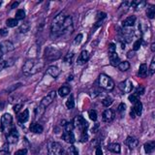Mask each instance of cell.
<instances>
[{
	"label": "cell",
	"mask_w": 155,
	"mask_h": 155,
	"mask_svg": "<svg viewBox=\"0 0 155 155\" xmlns=\"http://www.w3.org/2000/svg\"><path fill=\"white\" fill-rule=\"evenodd\" d=\"M44 67V63L40 60H35V59H30L24 63L23 67V72L26 76H30V75H34L38 72H40Z\"/></svg>",
	"instance_id": "cell-1"
},
{
	"label": "cell",
	"mask_w": 155,
	"mask_h": 155,
	"mask_svg": "<svg viewBox=\"0 0 155 155\" xmlns=\"http://www.w3.org/2000/svg\"><path fill=\"white\" fill-rule=\"evenodd\" d=\"M66 16L64 13H60L55 16L53 21L51 23V33L54 36H60L62 35V27H63V23H64Z\"/></svg>",
	"instance_id": "cell-2"
},
{
	"label": "cell",
	"mask_w": 155,
	"mask_h": 155,
	"mask_svg": "<svg viewBox=\"0 0 155 155\" xmlns=\"http://www.w3.org/2000/svg\"><path fill=\"white\" fill-rule=\"evenodd\" d=\"M98 84L99 86L104 88L108 91H110L115 88V82L109 76H107L106 74H101L99 76V80H98Z\"/></svg>",
	"instance_id": "cell-3"
},
{
	"label": "cell",
	"mask_w": 155,
	"mask_h": 155,
	"mask_svg": "<svg viewBox=\"0 0 155 155\" xmlns=\"http://www.w3.org/2000/svg\"><path fill=\"white\" fill-rule=\"evenodd\" d=\"M13 123V117L10 113H4L1 116V130L2 132H4L5 134H8L10 132V130L13 128L12 127Z\"/></svg>",
	"instance_id": "cell-4"
},
{
	"label": "cell",
	"mask_w": 155,
	"mask_h": 155,
	"mask_svg": "<svg viewBox=\"0 0 155 155\" xmlns=\"http://www.w3.org/2000/svg\"><path fill=\"white\" fill-rule=\"evenodd\" d=\"M61 56V51H58L57 49L53 47H48L45 49V57L47 60L52 61V60H56Z\"/></svg>",
	"instance_id": "cell-5"
},
{
	"label": "cell",
	"mask_w": 155,
	"mask_h": 155,
	"mask_svg": "<svg viewBox=\"0 0 155 155\" xmlns=\"http://www.w3.org/2000/svg\"><path fill=\"white\" fill-rule=\"evenodd\" d=\"M73 124H74V127H76V128H78L80 130V132H82V133L86 132L88 124H87V121L85 120L82 116L78 115L77 117L74 119Z\"/></svg>",
	"instance_id": "cell-6"
},
{
	"label": "cell",
	"mask_w": 155,
	"mask_h": 155,
	"mask_svg": "<svg viewBox=\"0 0 155 155\" xmlns=\"http://www.w3.org/2000/svg\"><path fill=\"white\" fill-rule=\"evenodd\" d=\"M48 155H62V147L60 143L51 142L48 145Z\"/></svg>",
	"instance_id": "cell-7"
},
{
	"label": "cell",
	"mask_w": 155,
	"mask_h": 155,
	"mask_svg": "<svg viewBox=\"0 0 155 155\" xmlns=\"http://www.w3.org/2000/svg\"><path fill=\"white\" fill-rule=\"evenodd\" d=\"M55 96H56V92H55V91H51V92H49L48 95L45 96L42 99V101H41L40 106H39V107H40L41 109H43L44 110H45L46 108L49 107V105H51L52 102H53Z\"/></svg>",
	"instance_id": "cell-8"
},
{
	"label": "cell",
	"mask_w": 155,
	"mask_h": 155,
	"mask_svg": "<svg viewBox=\"0 0 155 155\" xmlns=\"http://www.w3.org/2000/svg\"><path fill=\"white\" fill-rule=\"evenodd\" d=\"M73 31V19H72L71 16H67L63 23V27H62V35L65 34L67 32H72Z\"/></svg>",
	"instance_id": "cell-9"
},
{
	"label": "cell",
	"mask_w": 155,
	"mask_h": 155,
	"mask_svg": "<svg viewBox=\"0 0 155 155\" xmlns=\"http://www.w3.org/2000/svg\"><path fill=\"white\" fill-rule=\"evenodd\" d=\"M143 112V104L141 103V101L139 100L138 102H136L133 106L131 112H130V115L133 118H135L136 116H140Z\"/></svg>",
	"instance_id": "cell-10"
},
{
	"label": "cell",
	"mask_w": 155,
	"mask_h": 155,
	"mask_svg": "<svg viewBox=\"0 0 155 155\" xmlns=\"http://www.w3.org/2000/svg\"><path fill=\"white\" fill-rule=\"evenodd\" d=\"M7 142L9 143H16L19 140V132L16 128H13L10 130V132L6 135Z\"/></svg>",
	"instance_id": "cell-11"
},
{
	"label": "cell",
	"mask_w": 155,
	"mask_h": 155,
	"mask_svg": "<svg viewBox=\"0 0 155 155\" xmlns=\"http://www.w3.org/2000/svg\"><path fill=\"white\" fill-rule=\"evenodd\" d=\"M115 113L113 112V110L107 109L102 113V119H103V121H105V122H110V121H112L115 119Z\"/></svg>",
	"instance_id": "cell-12"
},
{
	"label": "cell",
	"mask_w": 155,
	"mask_h": 155,
	"mask_svg": "<svg viewBox=\"0 0 155 155\" xmlns=\"http://www.w3.org/2000/svg\"><path fill=\"white\" fill-rule=\"evenodd\" d=\"M119 88H120V90L124 93H130L133 89L132 82L129 81V80H125V81H123L122 82H120L119 84Z\"/></svg>",
	"instance_id": "cell-13"
},
{
	"label": "cell",
	"mask_w": 155,
	"mask_h": 155,
	"mask_svg": "<svg viewBox=\"0 0 155 155\" xmlns=\"http://www.w3.org/2000/svg\"><path fill=\"white\" fill-rule=\"evenodd\" d=\"M88 59H89V52L87 51H82L81 52V54L79 55V57H78L77 62L79 65H82L84 63H86L88 61Z\"/></svg>",
	"instance_id": "cell-14"
},
{
	"label": "cell",
	"mask_w": 155,
	"mask_h": 155,
	"mask_svg": "<svg viewBox=\"0 0 155 155\" xmlns=\"http://www.w3.org/2000/svg\"><path fill=\"white\" fill-rule=\"evenodd\" d=\"M109 59L110 62V65L113 67H117L120 64V58L116 52H112V53H109Z\"/></svg>",
	"instance_id": "cell-15"
},
{
	"label": "cell",
	"mask_w": 155,
	"mask_h": 155,
	"mask_svg": "<svg viewBox=\"0 0 155 155\" xmlns=\"http://www.w3.org/2000/svg\"><path fill=\"white\" fill-rule=\"evenodd\" d=\"M124 143H125V145L128 146L130 149H134L135 147H137L138 145H139V141L134 137H128Z\"/></svg>",
	"instance_id": "cell-16"
},
{
	"label": "cell",
	"mask_w": 155,
	"mask_h": 155,
	"mask_svg": "<svg viewBox=\"0 0 155 155\" xmlns=\"http://www.w3.org/2000/svg\"><path fill=\"white\" fill-rule=\"evenodd\" d=\"M0 48L2 49V51H4V53H6V52L13 51L14 45L12 42H10V41H4V42H2L0 44Z\"/></svg>",
	"instance_id": "cell-17"
},
{
	"label": "cell",
	"mask_w": 155,
	"mask_h": 155,
	"mask_svg": "<svg viewBox=\"0 0 155 155\" xmlns=\"http://www.w3.org/2000/svg\"><path fill=\"white\" fill-rule=\"evenodd\" d=\"M62 139L65 141L66 143H74L75 141H76V138H75V135L73 132H65L63 133L62 135Z\"/></svg>",
	"instance_id": "cell-18"
},
{
	"label": "cell",
	"mask_w": 155,
	"mask_h": 155,
	"mask_svg": "<svg viewBox=\"0 0 155 155\" xmlns=\"http://www.w3.org/2000/svg\"><path fill=\"white\" fill-rule=\"evenodd\" d=\"M136 21H137L136 16H130L126 18L123 21V26L124 27H132V26H134Z\"/></svg>",
	"instance_id": "cell-19"
},
{
	"label": "cell",
	"mask_w": 155,
	"mask_h": 155,
	"mask_svg": "<svg viewBox=\"0 0 155 155\" xmlns=\"http://www.w3.org/2000/svg\"><path fill=\"white\" fill-rule=\"evenodd\" d=\"M143 148H145V151L146 154L152 153L155 150V142L154 141H150V142H147L145 143L143 145Z\"/></svg>",
	"instance_id": "cell-20"
},
{
	"label": "cell",
	"mask_w": 155,
	"mask_h": 155,
	"mask_svg": "<svg viewBox=\"0 0 155 155\" xmlns=\"http://www.w3.org/2000/svg\"><path fill=\"white\" fill-rule=\"evenodd\" d=\"M30 131L35 133V134H41V133L43 132V126L41 125V124H39L37 122H34L32 123L31 125H30Z\"/></svg>",
	"instance_id": "cell-21"
},
{
	"label": "cell",
	"mask_w": 155,
	"mask_h": 155,
	"mask_svg": "<svg viewBox=\"0 0 155 155\" xmlns=\"http://www.w3.org/2000/svg\"><path fill=\"white\" fill-rule=\"evenodd\" d=\"M107 148H108V150L112 151V152H113V153H120V150H121L120 145L119 143H110Z\"/></svg>",
	"instance_id": "cell-22"
},
{
	"label": "cell",
	"mask_w": 155,
	"mask_h": 155,
	"mask_svg": "<svg viewBox=\"0 0 155 155\" xmlns=\"http://www.w3.org/2000/svg\"><path fill=\"white\" fill-rule=\"evenodd\" d=\"M48 74L51 75L52 78L55 79V78H57L59 76L60 70L56 67V66H51V67H49V69H48Z\"/></svg>",
	"instance_id": "cell-23"
},
{
	"label": "cell",
	"mask_w": 155,
	"mask_h": 155,
	"mask_svg": "<svg viewBox=\"0 0 155 155\" xmlns=\"http://www.w3.org/2000/svg\"><path fill=\"white\" fill-rule=\"evenodd\" d=\"M18 118H19V122H21V123L26 122V121L28 120V118H29V110H24L23 112L19 115Z\"/></svg>",
	"instance_id": "cell-24"
},
{
	"label": "cell",
	"mask_w": 155,
	"mask_h": 155,
	"mask_svg": "<svg viewBox=\"0 0 155 155\" xmlns=\"http://www.w3.org/2000/svg\"><path fill=\"white\" fill-rule=\"evenodd\" d=\"M145 13H146V16H147L149 19H153L155 16V5H151V4L147 5Z\"/></svg>",
	"instance_id": "cell-25"
},
{
	"label": "cell",
	"mask_w": 155,
	"mask_h": 155,
	"mask_svg": "<svg viewBox=\"0 0 155 155\" xmlns=\"http://www.w3.org/2000/svg\"><path fill=\"white\" fill-rule=\"evenodd\" d=\"M148 73V68H147V65L145 64V63H143V64H141L140 68H139V76L142 77V78H145L146 75Z\"/></svg>",
	"instance_id": "cell-26"
},
{
	"label": "cell",
	"mask_w": 155,
	"mask_h": 155,
	"mask_svg": "<svg viewBox=\"0 0 155 155\" xmlns=\"http://www.w3.org/2000/svg\"><path fill=\"white\" fill-rule=\"evenodd\" d=\"M145 1H133L131 2V7L134 8L136 11H139L142 8H143L145 6Z\"/></svg>",
	"instance_id": "cell-27"
},
{
	"label": "cell",
	"mask_w": 155,
	"mask_h": 155,
	"mask_svg": "<svg viewBox=\"0 0 155 155\" xmlns=\"http://www.w3.org/2000/svg\"><path fill=\"white\" fill-rule=\"evenodd\" d=\"M70 92H71V89H70V87H68V86H62L58 89V93H59V95L61 97H65L69 95Z\"/></svg>",
	"instance_id": "cell-28"
},
{
	"label": "cell",
	"mask_w": 155,
	"mask_h": 155,
	"mask_svg": "<svg viewBox=\"0 0 155 155\" xmlns=\"http://www.w3.org/2000/svg\"><path fill=\"white\" fill-rule=\"evenodd\" d=\"M117 68L119 69L120 71H122V72H125L127 70H129V68H130V63L128 61H122V62H120V64L117 66Z\"/></svg>",
	"instance_id": "cell-29"
},
{
	"label": "cell",
	"mask_w": 155,
	"mask_h": 155,
	"mask_svg": "<svg viewBox=\"0 0 155 155\" xmlns=\"http://www.w3.org/2000/svg\"><path fill=\"white\" fill-rule=\"evenodd\" d=\"M66 107H67V109H69V110H72L75 108V101H74L73 95H71L70 97H69L68 100L66 101Z\"/></svg>",
	"instance_id": "cell-30"
},
{
	"label": "cell",
	"mask_w": 155,
	"mask_h": 155,
	"mask_svg": "<svg viewBox=\"0 0 155 155\" xmlns=\"http://www.w3.org/2000/svg\"><path fill=\"white\" fill-rule=\"evenodd\" d=\"M19 23V21L16 19H8L6 21V24L8 27H15L18 25Z\"/></svg>",
	"instance_id": "cell-31"
},
{
	"label": "cell",
	"mask_w": 155,
	"mask_h": 155,
	"mask_svg": "<svg viewBox=\"0 0 155 155\" xmlns=\"http://www.w3.org/2000/svg\"><path fill=\"white\" fill-rule=\"evenodd\" d=\"M13 60H5V61H2L0 62V71L2 70V69L4 68H7V67H10V66H12L14 64V62H12Z\"/></svg>",
	"instance_id": "cell-32"
},
{
	"label": "cell",
	"mask_w": 155,
	"mask_h": 155,
	"mask_svg": "<svg viewBox=\"0 0 155 155\" xmlns=\"http://www.w3.org/2000/svg\"><path fill=\"white\" fill-rule=\"evenodd\" d=\"M24 18H25V11L23 10V9H19V10L16 11V19L19 21V19H23Z\"/></svg>",
	"instance_id": "cell-33"
},
{
	"label": "cell",
	"mask_w": 155,
	"mask_h": 155,
	"mask_svg": "<svg viewBox=\"0 0 155 155\" xmlns=\"http://www.w3.org/2000/svg\"><path fill=\"white\" fill-rule=\"evenodd\" d=\"M148 73H149L150 76H152L153 74H155V55L153 56V58H152L151 63H150V65H149Z\"/></svg>",
	"instance_id": "cell-34"
},
{
	"label": "cell",
	"mask_w": 155,
	"mask_h": 155,
	"mask_svg": "<svg viewBox=\"0 0 155 155\" xmlns=\"http://www.w3.org/2000/svg\"><path fill=\"white\" fill-rule=\"evenodd\" d=\"M107 18V14L106 13H104V12H99L98 14H97V16H96V19L98 21V23H100L103 19H105Z\"/></svg>",
	"instance_id": "cell-35"
},
{
	"label": "cell",
	"mask_w": 155,
	"mask_h": 155,
	"mask_svg": "<svg viewBox=\"0 0 155 155\" xmlns=\"http://www.w3.org/2000/svg\"><path fill=\"white\" fill-rule=\"evenodd\" d=\"M102 104H103L104 107H110V105L112 104V99L110 97H106V98L103 99L102 101Z\"/></svg>",
	"instance_id": "cell-36"
},
{
	"label": "cell",
	"mask_w": 155,
	"mask_h": 155,
	"mask_svg": "<svg viewBox=\"0 0 155 155\" xmlns=\"http://www.w3.org/2000/svg\"><path fill=\"white\" fill-rule=\"evenodd\" d=\"M19 30V32H21V33H25V32L28 31V30H29V24H28V23H24L23 24H21Z\"/></svg>",
	"instance_id": "cell-37"
},
{
	"label": "cell",
	"mask_w": 155,
	"mask_h": 155,
	"mask_svg": "<svg viewBox=\"0 0 155 155\" xmlns=\"http://www.w3.org/2000/svg\"><path fill=\"white\" fill-rule=\"evenodd\" d=\"M73 57H74V53H73V52H70V53H68V54L65 56L64 62L68 63V64H71V63L73 62Z\"/></svg>",
	"instance_id": "cell-38"
},
{
	"label": "cell",
	"mask_w": 155,
	"mask_h": 155,
	"mask_svg": "<svg viewBox=\"0 0 155 155\" xmlns=\"http://www.w3.org/2000/svg\"><path fill=\"white\" fill-rule=\"evenodd\" d=\"M88 115H89V118L92 121H96L97 120V112H96V110H90L89 112H88Z\"/></svg>",
	"instance_id": "cell-39"
},
{
	"label": "cell",
	"mask_w": 155,
	"mask_h": 155,
	"mask_svg": "<svg viewBox=\"0 0 155 155\" xmlns=\"http://www.w3.org/2000/svg\"><path fill=\"white\" fill-rule=\"evenodd\" d=\"M128 99H129V101L131 102L132 104H135L136 102L139 101V96H138L136 93H134V94H131V95L129 96Z\"/></svg>",
	"instance_id": "cell-40"
},
{
	"label": "cell",
	"mask_w": 155,
	"mask_h": 155,
	"mask_svg": "<svg viewBox=\"0 0 155 155\" xmlns=\"http://www.w3.org/2000/svg\"><path fill=\"white\" fill-rule=\"evenodd\" d=\"M141 46H142V40L139 39V40H137L136 42L134 43V45H133V51H139Z\"/></svg>",
	"instance_id": "cell-41"
},
{
	"label": "cell",
	"mask_w": 155,
	"mask_h": 155,
	"mask_svg": "<svg viewBox=\"0 0 155 155\" xmlns=\"http://www.w3.org/2000/svg\"><path fill=\"white\" fill-rule=\"evenodd\" d=\"M74 124L71 122H67L65 124V132H73L74 130Z\"/></svg>",
	"instance_id": "cell-42"
},
{
	"label": "cell",
	"mask_w": 155,
	"mask_h": 155,
	"mask_svg": "<svg viewBox=\"0 0 155 155\" xmlns=\"http://www.w3.org/2000/svg\"><path fill=\"white\" fill-rule=\"evenodd\" d=\"M69 154L70 155H79V151H78L77 147H75L74 145H71L69 147Z\"/></svg>",
	"instance_id": "cell-43"
},
{
	"label": "cell",
	"mask_w": 155,
	"mask_h": 155,
	"mask_svg": "<svg viewBox=\"0 0 155 155\" xmlns=\"http://www.w3.org/2000/svg\"><path fill=\"white\" fill-rule=\"evenodd\" d=\"M136 94H137L138 96H141V95H143V93H145V87L142 86V85H140L139 87L136 89Z\"/></svg>",
	"instance_id": "cell-44"
},
{
	"label": "cell",
	"mask_w": 155,
	"mask_h": 155,
	"mask_svg": "<svg viewBox=\"0 0 155 155\" xmlns=\"http://www.w3.org/2000/svg\"><path fill=\"white\" fill-rule=\"evenodd\" d=\"M19 86H21V84H14V85H12V86H10L9 88H7L6 91H8V92H12V91H14L15 89H16V88H19Z\"/></svg>",
	"instance_id": "cell-45"
},
{
	"label": "cell",
	"mask_w": 155,
	"mask_h": 155,
	"mask_svg": "<svg viewBox=\"0 0 155 155\" xmlns=\"http://www.w3.org/2000/svg\"><path fill=\"white\" fill-rule=\"evenodd\" d=\"M82 34L77 35V37H76V39H75V41H74V44H75V45H80L81 42H82Z\"/></svg>",
	"instance_id": "cell-46"
},
{
	"label": "cell",
	"mask_w": 155,
	"mask_h": 155,
	"mask_svg": "<svg viewBox=\"0 0 155 155\" xmlns=\"http://www.w3.org/2000/svg\"><path fill=\"white\" fill-rule=\"evenodd\" d=\"M80 140H81L82 143H85V142H86V141L88 140V136L86 134V132L82 133V136H81V138H80Z\"/></svg>",
	"instance_id": "cell-47"
},
{
	"label": "cell",
	"mask_w": 155,
	"mask_h": 155,
	"mask_svg": "<svg viewBox=\"0 0 155 155\" xmlns=\"http://www.w3.org/2000/svg\"><path fill=\"white\" fill-rule=\"evenodd\" d=\"M117 110H118V112H119L120 113H121V112H124L126 110V105L124 104V103H121L119 106H118Z\"/></svg>",
	"instance_id": "cell-48"
},
{
	"label": "cell",
	"mask_w": 155,
	"mask_h": 155,
	"mask_svg": "<svg viewBox=\"0 0 155 155\" xmlns=\"http://www.w3.org/2000/svg\"><path fill=\"white\" fill-rule=\"evenodd\" d=\"M27 154V149L23 148V149H19L15 153V155H26Z\"/></svg>",
	"instance_id": "cell-49"
},
{
	"label": "cell",
	"mask_w": 155,
	"mask_h": 155,
	"mask_svg": "<svg viewBox=\"0 0 155 155\" xmlns=\"http://www.w3.org/2000/svg\"><path fill=\"white\" fill-rule=\"evenodd\" d=\"M116 49V47L115 44H110L109 46V53H112V52H116L115 51Z\"/></svg>",
	"instance_id": "cell-50"
},
{
	"label": "cell",
	"mask_w": 155,
	"mask_h": 155,
	"mask_svg": "<svg viewBox=\"0 0 155 155\" xmlns=\"http://www.w3.org/2000/svg\"><path fill=\"white\" fill-rule=\"evenodd\" d=\"M21 108H23V104H18V105H16V106L14 107V112H15L16 113H18L19 110H21Z\"/></svg>",
	"instance_id": "cell-51"
},
{
	"label": "cell",
	"mask_w": 155,
	"mask_h": 155,
	"mask_svg": "<svg viewBox=\"0 0 155 155\" xmlns=\"http://www.w3.org/2000/svg\"><path fill=\"white\" fill-rule=\"evenodd\" d=\"M95 155H103V151H102V149H101L100 146H98V147H96Z\"/></svg>",
	"instance_id": "cell-52"
},
{
	"label": "cell",
	"mask_w": 155,
	"mask_h": 155,
	"mask_svg": "<svg viewBox=\"0 0 155 155\" xmlns=\"http://www.w3.org/2000/svg\"><path fill=\"white\" fill-rule=\"evenodd\" d=\"M0 35L1 36H3V37H5V36H7L8 35V30L7 29H1L0 30Z\"/></svg>",
	"instance_id": "cell-53"
},
{
	"label": "cell",
	"mask_w": 155,
	"mask_h": 155,
	"mask_svg": "<svg viewBox=\"0 0 155 155\" xmlns=\"http://www.w3.org/2000/svg\"><path fill=\"white\" fill-rule=\"evenodd\" d=\"M150 49H151V51L155 52V43L151 44V46H150Z\"/></svg>",
	"instance_id": "cell-54"
},
{
	"label": "cell",
	"mask_w": 155,
	"mask_h": 155,
	"mask_svg": "<svg viewBox=\"0 0 155 155\" xmlns=\"http://www.w3.org/2000/svg\"><path fill=\"white\" fill-rule=\"evenodd\" d=\"M18 5H19V2H15V3H13V5L11 6V8H12V9H15L16 7H18Z\"/></svg>",
	"instance_id": "cell-55"
},
{
	"label": "cell",
	"mask_w": 155,
	"mask_h": 155,
	"mask_svg": "<svg viewBox=\"0 0 155 155\" xmlns=\"http://www.w3.org/2000/svg\"><path fill=\"white\" fill-rule=\"evenodd\" d=\"M4 54H5V53H4V51H2V49H1V48H0V59H1L2 56H3Z\"/></svg>",
	"instance_id": "cell-56"
},
{
	"label": "cell",
	"mask_w": 155,
	"mask_h": 155,
	"mask_svg": "<svg viewBox=\"0 0 155 155\" xmlns=\"http://www.w3.org/2000/svg\"><path fill=\"white\" fill-rule=\"evenodd\" d=\"M0 155H9V153H8V152H1Z\"/></svg>",
	"instance_id": "cell-57"
},
{
	"label": "cell",
	"mask_w": 155,
	"mask_h": 155,
	"mask_svg": "<svg viewBox=\"0 0 155 155\" xmlns=\"http://www.w3.org/2000/svg\"><path fill=\"white\" fill-rule=\"evenodd\" d=\"M2 108H3V104H2V103H0V110H1Z\"/></svg>",
	"instance_id": "cell-58"
},
{
	"label": "cell",
	"mask_w": 155,
	"mask_h": 155,
	"mask_svg": "<svg viewBox=\"0 0 155 155\" xmlns=\"http://www.w3.org/2000/svg\"><path fill=\"white\" fill-rule=\"evenodd\" d=\"M0 6H1V1H0Z\"/></svg>",
	"instance_id": "cell-59"
}]
</instances>
